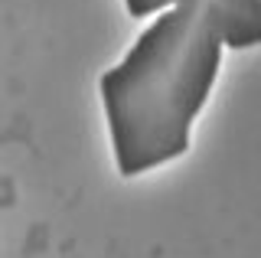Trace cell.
I'll return each mask as SVG.
<instances>
[{"label": "cell", "mask_w": 261, "mask_h": 258, "mask_svg": "<svg viewBox=\"0 0 261 258\" xmlns=\"http://www.w3.org/2000/svg\"><path fill=\"white\" fill-rule=\"evenodd\" d=\"M222 30L209 7L157 13L118 66L98 79L121 176L147 173L190 150V127L222 66Z\"/></svg>", "instance_id": "cell-1"}, {"label": "cell", "mask_w": 261, "mask_h": 258, "mask_svg": "<svg viewBox=\"0 0 261 258\" xmlns=\"http://www.w3.org/2000/svg\"><path fill=\"white\" fill-rule=\"evenodd\" d=\"M179 4H202L216 13L222 43L228 49H248L261 43V0H124L130 17H150Z\"/></svg>", "instance_id": "cell-2"}]
</instances>
